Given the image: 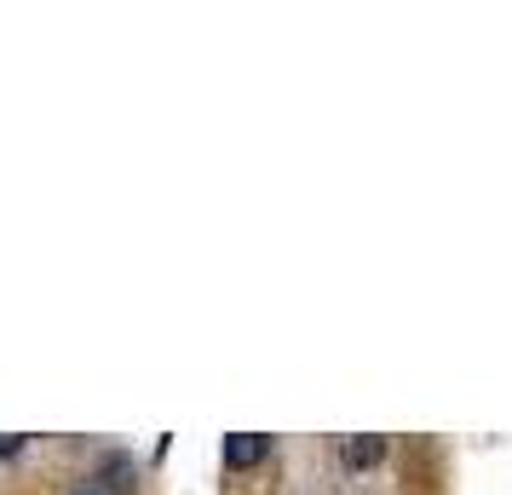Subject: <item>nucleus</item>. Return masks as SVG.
<instances>
[{"instance_id": "obj_1", "label": "nucleus", "mask_w": 512, "mask_h": 495, "mask_svg": "<svg viewBox=\"0 0 512 495\" xmlns=\"http://www.w3.org/2000/svg\"><path fill=\"white\" fill-rule=\"evenodd\" d=\"M265 455H271V438H259V432H231V438H225V467L231 472L259 467Z\"/></svg>"}, {"instance_id": "obj_2", "label": "nucleus", "mask_w": 512, "mask_h": 495, "mask_svg": "<svg viewBox=\"0 0 512 495\" xmlns=\"http://www.w3.org/2000/svg\"><path fill=\"white\" fill-rule=\"evenodd\" d=\"M380 455H386V438H351L346 444V467H374V461H380Z\"/></svg>"}, {"instance_id": "obj_3", "label": "nucleus", "mask_w": 512, "mask_h": 495, "mask_svg": "<svg viewBox=\"0 0 512 495\" xmlns=\"http://www.w3.org/2000/svg\"><path fill=\"white\" fill-rule=\"evenodd\" d=\"M75 495H98V490H75Z\"/></svg>"}]
</instances>
